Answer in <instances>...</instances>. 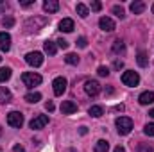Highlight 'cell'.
<instances>
[{
	"instance_id": "1",
	"label": "cell",
	"mask_w": 154,
	"mask_h": 152,
	"mask_svg": "<svg viewBox=\"0 0 154 152\" xmlns=\"http://www.w3.org/2000/svg\"><path fill=\"white\" fill-rule=\"evenodd\" d=\"M47 23H48V20H47L45 16H31V18L25 20L23 29H25V32H38V31H41Z\"/></svg>"
},
{
	"instance_id": "2",
	"label": "cell",
	"mask_w": 154,
	"mask_h": 152,
	"mask_svg": "<svg viewBox=\"0 0 154 152\" xmlns=\"http://www.w3.org/2000/svg\"><path fill=\"white\" fill-rule=\"evenodd\" d=\"M115 125H116V132L120 136H127L133 131V120L129 116H118L115 120Z\"/></svg>"
},
{
	"instance_id": "3",
	"label": "cell",
	"mask_w": 154,
	"mask_h": 152,
	"mask_svg": "<svg viewBox=\"0 0 154 152\" xmlns=\"http://www.w3.org/2000/svg\"><path fill=\"white\" fill-rule=\"evenodd\" d=\"M22 81L27 88H34V86H39L41 84V75L39 74H34V72H25L22 75Z\"/></svg>"
},
{
	"instance_id": "4",
	"label": "cell",
	"mask_w": 154,
	"mask_h": 152,
	"mask_svg": "<svg viewBox=\"0 0 154 152\" xmlns=\"http://www.w3.org/2000/svg\"><path fill=\"white\" fill-rule=\"evenodd\" d=\"M122 82H124L125 86H129V88H134V86H138V82H140V75H138L136 72H133V70H127V72L122 74Z\"/></svg>"
},
{
	"instance_id": "5",
	"label": "cell",
	"mask_w": 154,
	"mask_h": 152,
	"mask_svg": "<svg viewBox=\"0 0 154 152\" xmlns=\"http://www.w3.org/2000/svg\"><path fill=\"white\" fill-rule=\"evenodd\" d=\"M7 125H11L14 129H20L23 125V114L20 111H11L7 114Z\"/></svg>"
},
{
	"instance_id": "6",
	"label": "cell",
	"mask_w": 154,
	"mask_h": 152,
	"mask_svg": "<svg viewBox=\"0 0 154 152\" xmlns=\"http://www.w3.org/2000/svg\"><path fill=\"white\" fill-rule=\"evenodd\" d=\"M25 61H27V65L38 68V66L43 65V54H41V52H29V54L25 56Z\"/></svg>"
},
{
	"instance_id": "7",
	"label": "cell",
	"mask_w": 154,
	"mask_h": 152,
	"mask_svg": "<svg viewBox=\"0 0 154 152\" xmlns=\"http://www.w3.org/2000/svg\"><path fill=\"white\" fill-rule=\"evenodd\" d=\"M66 79L65 77H56L54 79V82H52V86H54V95H63L65 91H66Z\"/></svg>"
},
{
	"instance_id": "8",
	"label": "cell",
	"mask_w": 154,
	"mask_h": 152,
	"mask_svg": "<svg viewBox=\"0 0 154 152\" xmlns=\"http://www.w3.org/2000/svg\"><path fill=\"white\" fill-rule=\"evenodd\" d=\"M84 91L90 95V97H95V95H99L100 93V84L97 82V81H86L84 82Z\"/></svg>"
},
{
	"instance_id": "9",
	"label": "cell",
	"mask_w": 154,
	"mask_h": 152,
	"mask_svg": "<svg viewBox=\"0 0 154 152\" xmlns=\"http://www.w3.org/2000/svg\"><path fill=\"white\" fill-rule=\"evenodd\" d=\"M48 123V116L47 114H38V116H34L32 120H31V129H34V131H38V129H43L45 125Z\"/></svg>"
},
{
	"instance_id": "10",
	"label": "cell",
	"mask_w": 154,
	"mask_h": 152,
	"mask_svg": "<svg viewBox=\"0 0 154 152\" xmlns=\"http://www.w3.org/2000/svg\"><path fill=\"white\" fill-rule=\"evenodd\" d=\"M99 27L104 31V32H113L115 31V22L109 18V16H102L99 20Z\"/></svg>"
},
{
	"instance_id": "11",
	"label": "cell",
	"mask_w": 154,
	"mask_h": 152,
	"mask_svg": "<svg viewBox=\"0 0 154 152\" xmlns=\"http://www.w3.org/2000/svg\"><path fill=\"white\" fill-rule=\"evenodd\" d=\"M0 50L2 52L11 50V36H9V32H0Z\"/></svg>"
},
{
	"instance_id": "12",
	"label": "cell",
	"mask_w": 154,
	"mask_h": 152,
	"mask_svg": "<svg viewBox=\"0 0 154 152\" xmlns=\"http://www.w3.org/2000/svg\"><path fill=\"white\" fill-rule=\"evenodd\" d=\"M74 29H75V25H74V20L72 18H63L59 22V31L61 32H72Z\"/></svg>"
},
{
	"instance_id": "13",
	"label": "cell",
	"mask_w": 154,
	"mask_h": 152,
	"mask_svg": "<svg viewBox=\"0 0 154 152\" xmlns=\"http://www.w3.org/2000/svg\"><path fill=\"white\" fill-rule=\"evenodd\" d=\"M77 111V104L72 102V100H65L61 104V113L63 114H74Z\"/></svg>"
},
{
	"instance_id": "14",
	"label": "cell",
	"mask_w": 154,
	"mask_h": 152,
	"mask_svg": "<svg viewBox=\"0 0 154 152\" xmlns=\"http://www.w3.org/2000/svg\"><path fill=\"white\" fill-rule=\"evenodd\" d=\"M57 9H59V2H57V0H45V2H43V11H45V13L52 14V13H56Z\"/></svg>"
},
{
	"instance_id": "15",
	"label": "cell",
	"mask_w": 154,
	"mask_h": 152,
	"mask_svg": "<svg viewBox=\"0 0 154 152\" xmlns=\"http://www.w3.org/2000/svg\"><path fill=\"white\" fill-rule=\"evenodd\" d=\"M138 102H140L142 106H149V104H152L154 102V91H143V93L138 97Z\"/></svg>"
},
{
	"instance_id": "16",
	"label": "cell",
	"mask_w": 154,
	"mask_h": 152,
	"mask_svg": "<svg viewBox=\"0 0 154 152\" xmlns=\"http://www.w3.org/2000/svg\"><path fill=\"white\" fill-rule=\"evenodd\" d=\"M145 2H142V0H136V2H133L131 4V13L133 14H142L143 11H145Z\"/></svg>"
},
{
	"instance_id": "17",
	"label": "cell",
	"mask_w": 154,
	"mask_h": 152,
	"mask_svg": "<svg viewBox=\"0 0 154 152\" xmlns=\"http://www.w3.org/2000/svg\"><path fill=\"white\" fill-rule=\"evenodd\" d=\"M43 48H45V52L48 56H56V52H57V45L54 41H45L43 43Z\"/></svg>"
},
{
	"instance_id": "18",
	"label": "cell",
	"mask_w": 154,
	"mask_h": 152,
	"mask_svg": "<svg viewBox=\"0 0 154 152\" xmlns=\"http://www.w3.org/2000/svg\"><path fill=\"white\" fill-rule=\"evenodd\" d=\"M88 114L93 116V118H100V116L104 114V108H102V106H91V108L88 109Z\"/></svg>"
},
{
	"instance_id": "19",
	"label": "cell",
	"mask_w": 154,
	"mask_h": 152,
	"mask_svg": "<svg viewBox=\"0 0 154 152\" xmlns=\"http://www.w3.org/2000/svg\"><path fill=\"white\" fill-rule=\"evenodd\" d=\"M136 63H138L142 68H145V66L149 65V56H147L145 52H138V56H136Z\"/></svg>"
},
{
	"instance_id": "20",
	"label": "cell",
	"mask_w": 154,
	"mask_h": 152,
	"mask_svg": "<svg viewBox=\"0 0 154 152\" xmlns=\"http://www.w3.org/2000/svg\"><path fill=\"white\" fill-rule=\"evenodd\" d=\"M11 102V91L7 88H0V104Z\"/></svg>"
},
{
	"instance_id": "21",
	"label": "cell",
	"mask_w": 154,
	"mask_h": 152,
	"mask_svg": "<svg viewBox=\"0 0 154 152\" xmlns=\"http://www.w3.org/2000/svg\"><path fill=\"white\" fill-rule=\"evenodd\" d=\"M109 150V143L106 140H99L95 143V152H108Z\"/></svg>"
},
{
	"instance_id": "22",
	"label": "cell",
	"mask_w": 154,
	"mask_h": 152,
	"mask_svg": "<svg viewBox=\"0 0 154 152\" xmlns=\"http://www.w3.org/2000/svg\"><path fill=\"white\" fill-rule=\"evenodd\" d=\"M41 100V95L39 93H34V91H31V93H27L25 95V102H29V104H36Z\"/></svg>"
},
{
	"instance_id": "23",
	"label": "cell",
	"mask_w": 154,
	"mask_h": 152,
	"mask_svg": "<svg viewBox=\"0 0 154 152\" xmlns=\"http://www.w3.org/2000/svg\"><path fill=\"white\" fill-rule=\"evenodd\" d=\"M75 11H77V14H79L81 18H86V16L90 14V9H88V7H86L84 4H77Z\"/></svg>"
},
{
	"instance_id": "24",
	"label": "cell",
	"mask_w": 154,
	"mask_h": 152,
	"mask_svg": "<svg viewBox=\"0 0 154 152\" xmlns=\"http://www.w3.org/2000/svg\"><path fill=\"white\" fill-rule=\"evenodd\" d=\"M113 14H115L116 18H120V20H124L125 18V11H124V7L122 5H113Z\"/></svg>"
},
{
	"instance_id": "25",
	"label": "cell",
	"mask_w": 154,
	"mask_h": 152,
	"mask_svg": "<svg viewBox=\"0 0 154 152\" xmlns=\"http://www.w3.org/2000/svg\"><path fill=\"white\" fill-rule=\"evenodd\" d=\"M11 79V68H0V82H5Z\"/></svg>"
},
{
	"instance_id": "26",
	"label": "cell",
	"mask_w": 154,
	"mask_h": 152,
	"mask_svg": "<svg viewBox=\"0 0 154 152\" xmlns=\"http://www.w3.org/2000/svg\"><path fill=\"white\" fill-rule=\"evenodd\" d=\"M124 50H125L124 41H122V39H116L115 43H113V52H115V54H120V52H124Z\"/></svg>"
},
{
	"instance_id": "27",
	"label": "cell",
	"mask_w": 154,
	"mask_h": 152,
	"mask_svg": "<svg viewBox=\"0 0 154 152\" xmlns=\"http://www.w3.org/2000/svg\"><path fill=\"white\" fill-rule=\"evenodd\" d=\"M65 61H66L68 65H79V56H77V54H66Z\"/></svg>"
},
{
	"instance_id": "28",
	"label": "cell",
	"mask_w": 154,
	"mask_h": 152,
	"mask_svg": "<svg viewBox=\"0 0 154 152\" xmlns=\"http://www.w3.org/2000/svg\"><path fill=\"white\" fill-rule=\"evenodd\" d=\"M2 25H4L5 29H11V27L14 25V18H13V16H5V18L2 20Z\"/></svg>"
},
{
	"instance_id": "29",
	"label": "cell",
	"mask_w": 154,
	"mask_h": 152,
	"mask_svg": "<svg viewBox=\"0 0 154 152\" xmlns=\"http://www.w3.org/2000/svg\"><path fill=\"white\" fill-rule=\"evenodd\" d=\"M143 132H145L147 136H154V123H147V125L143 127Z\"/></svg>"
},
{
	"instance_id": "30",
	"label": "cell",
	"mask_w": 154,
	"mask_h": 152,
	"mask_svg": "<svg viewBox=\"0 0 154 152\" xmlns=\"http://www.w3.org/2000/svg\"><path fill=\"white\" fill-rule=\"evenodd\" d=\"M97 74H99L100 77H108V75H109V68H108V66H99Z\"/></svg>"
},
{
	"instance_id": "31",
	"label": "cell",
	"mask_w": 154,
	"mask_h": 152,
	"mask_svg": "<svg viewBox=\"0 0 154 152\" xmlns=\"http://www.w3.org/2000/svg\"><path fill=\"white\" fill-rule=\"evenodd\" d=\"M90 7H91V11H95V13H97V11H100V9H102V4H100L99 0H93V2L90 4Z\"/></svg>"
},
{
	"instance_id": "32",
	"label": "cell",
	"mask_w": 154,
	"mask_h": 152,
	"mask_svg": "<svg viewBox=\"0 0 154 152\" xmlns=\"http://www.w3.org/2000/svg\"><path fill=\"white\" fill-rule=\"evenodd\" d=\"M56 45H57V47H59V48H63V50H65V48H68V41H66V39H57V41H56Z\"/></svg>"
},
{
	"instance_id": "33",
	"label": "cell",
	"mask_w": 154,
	"mask_h": 152,
	"mask_svg": "<svg viewBox=\"0 0 154 152\" xmlns=\"http://www.w3.org/2000/svg\"><path fill=\"white\" fill-rule=\"evenodd\" d=\"M77 45H79L81 48H86V47H88V39L86 38H79L77 39Z\"/></svg>"
},
{
	"instance_id": "34",
	"label": "cell",
	"mask_w": 154,
	"mask_h": 152,
	"mask_svg": "<svg viewBox=\"0 0 154 152\" xmlns=\"http://www.w3.org/2000/svg\"><path fill=\"white\" fill-rule=\"evenodd\" d=\"M34 4V0H20V5L22 7H29V5H32Z\"/></svg>"
},
{
	"instance_id": "35",
	"label": "cell",
	"mask_w": 154,
	"mask_h": 152,
	"mask_svg": "<svg viewBox=\"0 0 154 152\" xmlns=\"http://www.w3.org/2000/svg\"><path fill=\"white\" fill-rule=\"evenodd\" d=\"M113 66H115V70H120V68H124V63L120 59H116L115 63H113Z\"/></svg>"
},
{
	"instance_id": "36",
	"label": "cell",
	"mask_w": 154,
	"mask_h": 152,
	"mask_svg": "<svg viewBox=\"0 0 154 152\" xmlns=\"http://www.w3.org/2000/svg\"><path fill=\"white\" fill-rule=\"evenodd\" d=\"M5 9H7V2H5V0H0V14H2Z\"/></svg>"
},
{
	"instance_id": "37",
	"label": "cell",
	"mask_w": 154,
	"mask_h": 152,
	"mask_svg": "<svg viewBox=\"0 0 154 152\" xmlns=\"http://www.w3.org/2000/svg\"><path fill=\"white\" fill-rule=\"evenodd\" d=\"M45 109L52 113V111H54V104H52V102H47V104H45Z\"/></svg>"
},
{
	"instance_id": "38",
	"label": "cell",
	"mask_w": 154,
	"mask_h": 152,
	"mask_svg": "<svg viewBox=\"0 0 154 152\" xmlns=\"http://www.w3.org/2000/svg\"><path fill=\"white\" fill-rule=\"evenodd\" d=\"M13 152H25V149H23L22 145H14V149H13Z\"/></svg>"
},
{
	"instance_id": "39",
	"label": "cell",
	"mask_w": 154,
	"mask_h": 152,
	"mask_svg": "<svg viewBox=\"0 0 154 152\" xmlns=\"http://www.w3.org/2000/svg\"><path fill=\"white\" fill-rule=\"evenodd\" d=\"M115 109H116V111H124L125 108H124V104H116V106H115Z\"/></svg>"
},
{
	"instance_id": "40",
	"label": "cell",
	"mask_w": 154,
	"mask_h": 152,
	"mask_svg": "<svg viewBox=\"0 0 154 152\" xmlns=\"http://www.w3.org/2000/svg\"><path fill=\"white\" fill-rule=\"evenodd\" d=\"M113 152H125V149H124L122 145H118V147H115V150Z\"/></svg>"
},
{
	"instance_id": "41",
	"label": "cell",
	"mask_w": 154,
	"mask_h": 152,
	"mask_svg": "<svg viewBox=\"0 0 154 152\" xmlns=\"http://www.w3.org/2000/svg\"><path fill=\"white\" fill-rule=\"evenodd\" d=\"M79 132H81V134H82V136H84V134H86V132H88V129H86V127H79Z\"/></svg>"
},
{
	"instance_id": "42",
	"label": "cell",
	"mask_w": 154,
	"mask_h": 152,
	"mask_svg": "<svg viewBox=\"0 0 154 152\" xmlns=\"http://www.w3.org/2000/svg\"><path fill=\"white\" fill-rule=\"evenodd\" d=\"M138 152H147V147H145V145H142V147H140V150ZM149 152H151V149H149Z\"/></svg>"
},
{
	"instance_id": "43",
	"label": "cell",
	"mask_w": 154,
	"mask_h": 152,
	"mask_svg": "<svg viewBox=\"0 0 154 152\" xmlns=\"http://www.w3.org/2000/svg\"><path fill=\"white\" fill-rule=\"evenodd\" d=\"M149 114H151V116H152V118H154V108H152V109H151V111H149Z\"/></svg>"
},
{
	"instance_id": "44",
	"label": "cell",
	"mask_w": 154,
	"mask_h": 152,
	"mask_svg": "<svg viewBox=\"0 0 154 152\" xmlns=\"http://www.w3.org/2000/svg\"><path fill=\"white\" fill-rule=\"evenodd\" d=\"M0 136H2V129H0Z\"/></svg>"
},
{
	"instance_id": "45",
	"label": "cell",
	"mask_w": 154,
	"mask_h": 152,
	"mask_svg": "<svg viewBox=\"0 0 154 152\" xmlns=\"http://www.w3.org/2000/svg\"><path fill=\"white\" fill-rule=\"evenodd\" d=\"M152 13H154V5H152Z\"/></svg>"
},
{
	"instance_id": "46",
	"label": "cell",
	"mask_w": 154,
	"mask_h": 152,
	"mask_svg": "<svg viewBox=\"0 0 154 152\" xmlns=\"http://www.w3.org/2000/svg\"><path fill=\"white\" fill-rule=\"evenodd\" d=\"M0 61H2V57H0Z\"/></svg>"
}]
</instances>
